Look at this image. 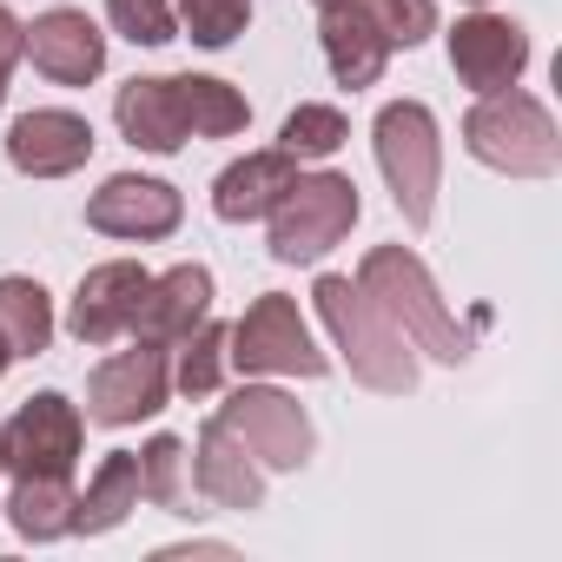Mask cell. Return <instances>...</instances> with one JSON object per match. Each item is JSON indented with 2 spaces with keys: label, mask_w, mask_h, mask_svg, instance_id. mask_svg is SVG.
Here are the masks:
<instances>
[{
  "label": "cell",
  "mask_w": 562,
  "mask_h": 562,
  "mask_svg": "<svg viewBox=\"0 0 562 562\" xmlns=\"http://www.w3.org/2000/svg\"><path fill=\"white\" fill-rule=\"evenodd\" d=\"M358 292L411 338V351H424L437 364H470L476 338H470V325H457V312L443 305L430 265L411 245H371L364 265H358Z\"/></svg>",
  "instance_id": "cell-1"
},
{
  "label": "cell",
  "mask_w": 562,
  "mask_h": 562,
  "mask_svg": "<svg viewBox=\"0 0 562 562\" xmlns=\"http://www.w3.org/2000/svg\"><path fill=\"white\" fill-rule=\"evenodd\" d=\"M312 305H318V318H325L338 358L351 364V378H358L364 391H378V397H411V391H417V351H411V338L358 292V278L318 271Z\"/></svg>",
  "instance_id": "cell-2"
},
{
  "label": "cell",
  "mask_w": 562,
  "mask_h": 562,
  "mask_svg": "<svg viewBox=\"0 0 562 562\" xmlns=\"http://www.w3.org/2000/svg\"><path fill=\"white\" fill-rule=\"evenodd\" d=\"M463 153L503 179H549L562 166V133L536 93L503 87V93H476V106L463 113Z\"/></svg>",
  "instance_id": "cell-3"
},
{
  "label": "cell",
  "mask_w": 562,
  "mask_h": 562,
  "mask_svg": "<svg viewBox=\"0 0 562 562\" xmlns=\"http://www.w3.org/2000/svg\"><path fill=\"white\" fill-rule=\"evenodd\" d=\"M371 146H378V172L391 186V205L404 212L411 232H424L437 218V186H443V126L424 100H391L371 120Z\"/></svg>",
  "instance_id": "cell-4"
},
{
  "label": "cell",
  "mask_w": 562,
  "mask_h": 562,
  "mask_svg": "<svg viewBox=\"0 0 562 562\" xmlns=\"http://www.w3.org/2000/svg\"><path fill=\"white\" fill-rule=\"evenodd\" d=\"M358 212H364V199H358L351 172H331V166L299 172L285 192H278V205L265 212V225H271L265 245H271L278 265H318L325 251H338L351 238Z\"/></svg>",
  "instance_id": "cell-5"
},
{
  "label": "cell",
  "mask_w": 562,
  "mask_h": 562,
  "mask_svg": "<svg viewBox=\"0 0 562 562\" xmlns=\"http://www.w3.org/2000/svg\"><path fill=\"white\" fill-rule=\"evenodd\" d=\"M225 364L238 378H325L331 371L299 299H285V292H258L245 305V318L225 325Z\"/></svg>",
  "instance_id": "cell-6"
},
{
  "label": "cell",
  "mask_w": 562,
  "mask_h": 562,
  "mask_svg": "<svg viewBox=\"0 0 562 562\" xmlns=\"http://www.w3.org/2000/svg\"><path fill=\"white\" fill-rule=\"evenodd\" d=\"M251 457H258V470L271 476V470H305L312 463V450H318V430H312V417H305V404L292 397V391H278V384H265V378H245L218 411H212Z\"/></svg>",
  "instance_id": "cell-7"
},
{
  "label": "cell",
  "mask_w": 562,
  "mask_h": 562,
  "mask_svg": "<svg viewBox=\"0 0 562 562\" xmlns=\"http://www.w3.org/2000/svg\"><path fill=\"white\" fill-rule=\"evenodd\" d=\"M87 450V417L67 391H34L0 424V470L8 476H74Z\"/></svg>",
  "instance_id": "cell-8"
},
{
  "label": "cell",
  "mask_w": 562,
  "mask_h": 562,
  "mask_svg": "<svg viewBox=\"0 0 562 562\" xmlns=\"http://www.w3.org/2000/svg\"><path fill=\"white\" fill-rule=\"evenodd\" d=\"M166 397H172V351L133 338L126 351H113V358L93 364V378H87V424L126 430V424L159 417Z\"/></svg>",
  "instance_id": "cell-9"
},
{
  "label": "cell",
  "mask_w": 562,
  "mask_h": 562,
  "mask_svg": "<svg viewBox=\"0 0 562 562\" xmlns=\"http://www.w3.org/2000/svg\"><path fill=\"white\" fill-rule=\"evenodd\" d=\"M87 225L106 232V238H126V245H159L186 225V199L179 186L166 179H146V172H113L93 199H87Z\"/></svg>",
  "instance_id": "cell-10"
},
{
  "label": "cell",
  "mask_w": 562,
  "mask_h": 562,
  "mask_svg": "<svg viewBox=\"0 0 562 562\" xmlns=\"http://www.w3.org/2000/svg\"><path fill=\"white\" fill-rule=\"evenodd\" d=\"M522 67H529V34L509 14L476 8V14H463L450 27V74L470 93H503V87L522 80Z\"/></svg>",
  "instance_id": "cell-11"
},
{
  "label": "cell",
  "mask_w": 562,
  "mask_h": 562,
  "mask_svg": "<svg viewBox=\"0 0 562 562\" xmlns=\"http://www.w3.org/2000/svg\"><path fill=\"white\" fill-rule=\"evenodd\" d=\"M113 126L126 146L139 153H179L192 133V93H186V74H153V80H126L113 93Z\"/></svg>",
  "instance_id": "cell-12"
},
{
  "label": "cell",
  "mask_w": 562,
  "mask_h": 562,
  "mask_svg": "<svg viewBox=\"0 0 562 562\" xmlns=\"http://www.w3.org/2000/svg\"><path fill=\"white\" fill-rule=\"evenodd\" d=\"M93 120L74 106H34L8 126V166L21 179H67L93 159Z\"/></svg>",
  "instance_id": "cell-13"
},
{
  "label": "cell",
  "mask_w": 562,
  "mask_h": 562,
  "mask_svg": "<svg viewBox=\"0 0 562 562\" xmlns=\"http://www.w3.org/2000/svg\"><path fill=\"white\" fill-rule=\"evenodd\" d=\"M146 278H153V271H146L139 258H106V265H93L80 285H74V299H67V338H74V345H113V338H126Z\"/></svg>",
  "instance_id": "cell-14"
},
{
  "label": "cell",
  "mask_w": 562,
  "mask_h": 562,
  "mask_svg": "<svg viewBox=\"0 0 562 562\" xmlns=\"http://www.w3.org/2000/svg\"><path fill=\"white\" fill-rule=\"evenodd\" d=\"M27 60L54 87H93L106 74V34L87 8H47L27 21Z\"/></svg>",
  "instance_id": "cell-15"
},
{
  "label": "cell",
  "mask_w": 562,
  "mask_h": 562,
  "mask_svg": "<svg viewBox=\"0 0 562 562\" xmlns=\"http://www.w3.org/2000/svg\"><path fill=\"white\" fill-rule=\"evenodd\" d=\"M186 470H192V490H199L212 509H232V516L265 509V470H258V457H251L218 417H205L199 443L186 450Z\"/></svg>",
  "instance_id": "cell-16"
},
{
  "label": "cell",
  "mask_w": 562,
  "mask_h": 562,
  "mask_svg": "<svg viewBox=\"0 0 562 562\" xmlns=\"http://www.w3.org/2000/svg\"><path fill=\"white\" fill-rule=\"evenodd\" d=\"M212 318V271L205 265H172V271H153L146 292H139V312H133V331L126 338H146V345H179L186 331H199Z\"/></svg>",
  "instance_id": "cell-17"
},
{
  "label": "cell",
  "mask_w": 562,
  "mask_h": 562,
  "mask_svg": "<svg viewBox=\"0 0 562 562\" xmlns=\"http://www.w3.org/2000/svg\"><path fill=\"white\" fill-rule=\"evenodd\" d=\"M318 47H325L331 74H338V87H351V93L378 87L384 67H391V47L378 41V27L364 21L358 0H325L318 8Z\"/></svg>",
  "instance_id": "cell-18"
},
{
  "label": "cell",
  "mask_w": 562,
  "mask_h": 562,
  "mask_svg": "<svg viewBox=\"0 0 562 562\" xmlns=\"http://www.w3.org/2000/svg\"><path fill=\"white\" fill-rule=\"evenodd\" d=\"M299 172H305V166H299L292 153H278V146L245 153V159H232V166L212 179V212H218L225 225H251V218H265V212L278 205V192H285Z\"/></svg>",
  "instance_id": "cell-19"
},
{
  "label": "cell",
  "mask_w": 562,
  "mask_h": 562,
  "mask_svg": "<svg viewBox=\"0 0 562 562\" xmlns=\"http://www.w3.org/2000/svg\"><path fill=\"white\" fill-rule=\"evenodd\" d=\"M139 509V450H106L87 490L74 496V536H113Z\"/></svg>",
  "instance_id": "cell-20"
},
{
  "label": "cell",
  "mask_w": 562,
  "mask_h": 562,
  "mask_svg": "<svg viewBox=\"0 0 562 562\" xmlns=\"http://www.w3.org/2000/svg\"><path fill=\"white\" fill-rule=\"evenodd\" d=\"M74 476H14L8 503H0V516L14 522L21 542H60L74 536Z\"/></svg>",
  "instance_id": "cell-21"
},
{
  "label": "cell",
  "mask_w": 562,
  "mask_h": 562,
  "mask_svg": "<svg viewBox=\"0 0 562 562\" xmlns=\"http://www.w3.org/2000/svg\"><path fill=\"white\" fill-rule=\"evenodd\" d=\"M0 338H8L14 358H41L54 345V299L41 278H21V271L0 278Z\"/></svg>",
  "instance_id": "cell-22"
},
{
  "label": "cell",
  "mask_w": 562,
  "mask_h": 562,
  "mask_svg": "<svg viewBox=\"0 0 562 562\" xmlns=\"http://www.w3.org/2000/svg\"><path fill=\"white\" fill-rule=\"evenodd\" d=\"M192 483H186V443L172 437V430H159L146 450H139V503H153V509H166V516H199L192 509Z\"/></svg>",
  "instance_id": "cell-23"
},
{
  "label": "cell",
  "mask_w": 562,
  "mask_h": 562,
  "mask_svg": "<svg viewBox=\"0 0 562 562\" xmlns=\"http://www.w3.org/2000/svg\"><path fill=\"white\" fill-rule=\"evenodd\" d=\"M345 139H351V120H345L338 106H325V100L292 106L285 126H278V153H292L299 166H305V159H331Z\"/></svg>",
  "instance_id": "cell-24"
},
{
  "label": "cell",
  "mask_w": 562,
  "mask_h": 562,
  "mask_svg": "<svg viewBox=\"0 0 562 562\" xmlns=\"http://www.w3.org/2000/svg\"><path fill=\"white\" fill-rule=\"evenodd\" d=\"M218 378H225V325L205 318L199 331H186L172 345V391L179 397H212Z\"/></svg>",
  "instance_id": "cell-25"
},
{
  "label": "cell",
  "mask_w": 562,
  "mask_h": 562,
  "mask_svg": "<svg viewBox=\"0 0 562 562\" xmlns=\"http://www.w3.org/2000/svg\"><path fill=\"white\" fill-rule=\"evenodd\" d=\"M179 27H186V41L192 47H205V54H225L245 27H251V0H179Z\"/></svg>",
  "instance_id": "cell-26"
},
{
  "label": "cell",
  "mask_w": 562,
  "mask_h": 562,
  "mask_svg": "<svg viewBox=\"0 0 562 562\" xmlns=\"http://www.w3.org/2000/svg\"><path fill=\"white\" fill-rule=\"evenodd\" d=\"M358 8L391 54H411L437 34V0H358Z\"/></svg>",
  "instance_id": "cell-27"
},
{
  "label": "cell",
  "mask_w": 562,
  "mask_h": 562,
  "mask_svg": "<svg viewBox=\"0 0 562 562\" xmlns=\"http://www.w3.org/2000/svg\"><path fill=\"white\" fill-rule=\"evenodd\" d=\"M106 21H113V34L133 41V47H166V41H179L172 0H106Z\"/></svg>",
  "instance_id": "cell-28"
},
{
  "label": "cell",
  "mask_w": 562,
  "mask_h": 562,
  "mask_svg": "<svg viewBox=\"0 0 562 562\" xmlns=\"http://www.w3.org/2000/svg\"><path fill=\"white\" fill-rule=\"evenodd\" d=\"M21 60H27V21L0 0V100H8V80H14Z\"/></svg>",
  "instance_id": "cell-29"
},
{
  "label": "cell",
  "mask_w": 562,
  "mask_h": 562,
  "mask_svg": "<svg viewBox=\"0 0 562 562\" xmlns=\"http://www.w3.org/2000/svg\"><path fill=\"white\" fill-rule=\"evenodd\" d=\"M179 555H232L225 542H172V549H159V562H179Z\"/></svg>",
  "instance_id": "cell-30"
},
{
  "label": "cell",
  "mask_w": 562,
  "mask_h": 562,
  "mask_svg": "<svg viewBox=\"0 0 562 562\" xmlns=\"http://www.w3.org/2000/svg\"><path fill=\"white\" fill-rule=\"evenodd\" d=\"M8 364H14V351H8V338H0V378H8Z\"/></svg>",
  "instance_id": "cell-31"
},
{
  "label": "cell",
  "mask_w": 562,
  "mask_h": 562,
  "mask_svg": "<svg viewBox=\"0 0 562 562\" xmlns=\"http://www.w3.org/2000/svg\"><path fill=\"white\" fill-rule=\"evenodd\" d=\"M470 8H490V0H470Z\"/></svg>",
  "instance_id": "cell-32"
},
{
  "label": "cell",
  "mask_w": 562,
  "mask_h": 562,
  "mask_svg": "<svg viewBox=\"0 0 562 562\" xmlns=\"http://www.w3.org/2000/svg\"><path fill=\"white\" fill-rule=\"evenodd\" d=\"M318 8H325V0H318Z\"/></svg>",
  "instance_id": "cell-33"
}]
</instances>
